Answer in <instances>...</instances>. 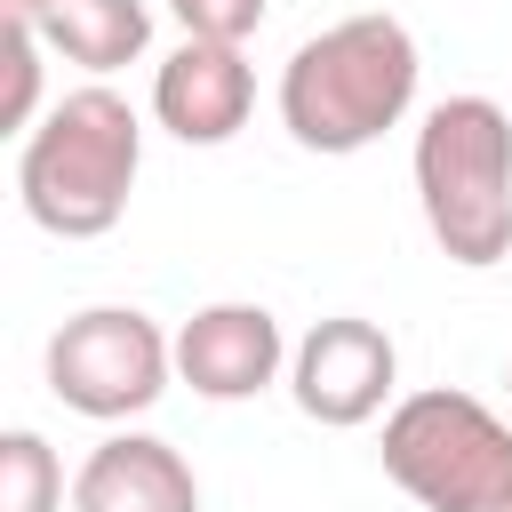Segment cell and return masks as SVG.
Instances as JSON below:
<instances>
[{
  "mask_svg": "<svg viewBox=\"0 0 512 512\" xmlns=\"http://www.w3.org/2000/svg\"><path fill=\"white\" fill-rule=\"evenodd\" d=\"M272 0H168V16L184 24V40H248L264 24Z\"/></svg>",
  "mask_w": 512,
  "mask_h": 512,
  "instance_id": "13",
  "label": "cell"
},
{
  "mask_svg": "<svg viewBox=\"0 0 512 512\" xmlns=\"http://www.w3.org/2000/svg\"><path fill=\"white\" fill-rule=\"evenodd\" d=\"M416 32L400 16H344L280 64V128L304 152H368L416 104Z\"/></svg>",
  "mask_w": 512,
  "mask_h": 512,
  "instance_id": "1",
  "label": "cell"
},
{
  "mask_svg": "<svg viewBox=\"0 0 512 512\" xmlns=\"http://www.w3.org/2000/svg\"><path fill=\"white\" fill-rule=\"evenodd\" d=\"M416 200L448 264L512 256V112L496 96H440L416 128Z\"/></svg>",
  "mask_w": 512,
  "mask_h": 512,
  "instance_id": "3",
  "label": "cell"
},
{
  "mask_svg": "<svg viewBox=\"0 0 512 512\" xmlns=\"http://www.w3.org/2000/svg\"><path fill=\"white\" fill-rule=\"evenodd\" d=\"M288 368V336L264 304H200L176 328V376L200 400H256Z\"/></svg>",
  "mask_w": 512,
  "mask_h": 512,
  "instance_id": "7",
  "label": "cell"
},
{
  "mask_svg": "<svg viewBox=\"0 0 512 512\" xmlns=\"http://www.w3.org/2000/svg\"><path fill=\"white\" fill-rule=\"evenodd\" d=\"M248 104H256V72L240 40H184L152 72V120L176 144H232L248 128Z\"/></svg>",
  "mask_w": 512,
  "mask_h": 512,
  "instance_id": "8",
  "label": "cell"
},
{
  "mask_svg": "<svg viewBox=\"0 0 512 512\" xmlns=\"http://www.w3.org/2000/svg\"><path fill=\"white\" fill-rule=\"evenodd\" d=\"M40 40L64 64H80V72L104 80V72H120V64H136L152 48V8L144 0H56L40 16Z\"/></svg>",
  "mask_w": 512,
  "mask_h": 512,
  "instance_id": "10",
  "label": "cell"
},
{
  "mask_svg": "<svg viewBox=\"0 0 512 512\" xmlns=\"http://www.w3.org/2000/svg\"><path fill=\"white\" fill-rule=\"evenodd\" d=\"M384 472L424 512H496L512 496V432L472 392H408L384 416Z\"/></svg>",
  "mask_w": 512,
  "mask_h": 512,
  "instance_id": "4",
  "label": "cell"
},
{
  "mask_svg": "<svg viewBox=\"0 0 512 512\" xmlns=\"http://www.w3.org/2000/svg\"><path fill=\"white\" fill-rule=\"evenodd\" d=\"M136 168H144V120H136L128 96H112L96 80V88L56 96L32 120V136L16 152V192H24V216L40 232H56V240H104L128 216Z\"/></svg>",
  "mask_w": 512,
  "mask_h": 512,
  "instance_id": "2",
  "label": "cell"
},
{
  "mask_svg": "<svg viewBox=\"0 0 512 512\" xmlns=\"http://www.w3.org/2000/svg\"><path fill=\"white\" fill-rule=\"evenodd\" d=\"M504 392H512V368H504Z\"/></svg>",
  "mask_w": 512,
  "mask_h": 512,
  "instance_id": "15",
  "label": "cell"
},
{
  "mask_svg": "<svg viewBox=\"0 0 512 512\" xmlns=\"http://www.w3.org/2000/svg\"><path fill=\"white\" fill-rule=\"evenodd\" d=\"M72 512H200V480L160 432H112L72 472Z\"/></svg>",
  "mask_w": 512,
  "mask_h": 512,
  "instance_id": "9",
  "label": "cell"
},
{
  "mask_svg": "<svg viewBox=\"0 0 512 512\" xmlns=\"http://www.w3.org/2000/svg\"><path fill=\"white\" fill-rule=\"evenodd\" d=\"M48 8H56V0H0V16H24V24H40Z\"/></svg>",
  "mask_w": 512,
  "mask_h": 512,
  "instance_id": "14",
  "label": "cell"
},
{
  "mask_svg": "<svg viewBox=\"0 0 512 512\" xmlns=\"http://www.w3.org/2000/svg\"><path fill=\"white\" fill-rule=\"evenodd\" d=\"M392 384H400V352H392V336H384L376 320H360V312L312 320V328L296 336V352H288V392H296V408H304L312 424H328V432H352V424L384 416Z\"/></svg>",
  "mask_w": 512,
  "mask_h": 512,
  "instance_id": "6",
  "label": "cell"
},
{
  "mask_svg": "<svg viewBox=\"0 0 512 512\" xmlns=\"http://www.w3.org/2000/svg\"><path fill=\"white\" fill-rule=\"evenodd\" d=\"M168 376H176V336H160V320L136 304H88L48 336V392L72 416L128 424L168 392Z\"/></svg>",
  "mask_w": 512,
  "mask_h": 512,
  "instance_id": "5",
  "label": "cell"
},
{
  "mask_svg": "<svg viewBox=\"0 0 512 512\" xmlns=\"http://www.w3.org/2000/svg\"><path fill=\"white\" fill-rule=\"evenodd\" d=\"M40 24L24 16H0V64H8V96H0V128L32 136V112H40Z\"/></svg>",
  "mask_w": 512,
  "mask_h": 512,
  "instance_id": "12",
  "label": "cell"
},
{
  "mask_svg": "<svg viewBox=\"0 0 512 512\" xmlns=\"http://www.w3.org/2000/svg\"><path fill=\"white\" fill-rule=\"evenodd\" d=\"M64 504V464L40 432H0V512H56Z\"/></svg>",
  "mask_w": 512,
  "mask_h": 512,
  "instance_id": "11",
  "label": "cell"
}]
</instances>
